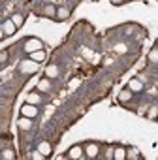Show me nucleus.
<instances>
[{"instance_id":"nucleus-1","label":"nucleus","mask_w":158,"mask_h":160,"mask_svg":"<svg viewBox=\"0 0 158 160\" xmlns=\"http://www.w3.org/2000/svg\"><path fill=\"white\" fill-rule=\"evenodd\" d=\"M19 70L21 72H25V73H32V72H36L38 70V62L36 60H23L21 62V66H19Z\"/></svg>"},{"instance_id":"nucleus-2","label":"nucleus","mask_w":158,"mask_h":160,"mask_svg":"<svg viewBox=\"0 0 158 160\" xmlns=\"http://www.w3.org/2000/svg\"><path fill=\"white\" fill-rule=\"evenodd\" d=\"M38 49H42V42H40V40H36V38L27 40V43H25V51H27V53H34V51H38Z\"/></svg>"},{"instance_id":"nucleus-3","label":"nucleus","mask_w":158,"mask_h":160,"mask_svg":"<svg viewBox=\"0 0 158 160\" xmlns=\"http://www.w3.org/2000/svg\"><path fill=\"white\" fill-rule=\"evenodd\" d=\"M15 28H17V25H15L12 19H8V21L2 23V32H4V36H12V34H15Z\"/></svg>"},{"instance_id":"nucleus-4","label":"nucleus","mask_w":158,"mask_h":160,"mask_svg":"<svg viewBox=\"0 0 158 160\" xmlns=\"http://www.w3.org/2000/svg\"><path fill=\"white\" fill-rule=\"evenodd\" d=\"M21 115L25 117H36L38 115V108H34V104H27L21 108Z\"/></svg>"},{"instance_id":"nucleus-5","label":"nucleus","mask_w":158,"mask_h":160,"mask_svg":"<svg viewBox=\"0 0 158 160\" xmlns=\"http://www.w3.org/2000/svg\"><path fill=\"white\" fill-rule=\"evenodd\" d=\"M85 152H87V156H89V158H96V156H98V152H100V147H98L96 143H89V145L85 147Z\"/></svg>"},{"instance_id":"nucleus-6","label":"nucleus","mask_w":158,"mask_h":160,"mask_svg":"<svg viewBox=\"0 0 158 160\" xmlns=\"http://www.w3.org/2000/svg\"><path fill=\"white\" fill-rule=\"evenodd\" d=\"M128 89H130L132 92H141V91H143V83L139 81V79H130Z\"/></svg>"},{"instance_id":"nucleus-7","label":"nucleus","mask_w":158,"mask_h":160,"mask_svg":"<svg viewBox=\"0 0 158 160\" xmlns=\"http://www.w3.org/2000/svg\"><path fill=\"white\" fill-rule=\"evenodd\" d=\"M68 156H70V158H81V156H83V147H81V145H73V147L70 149Z\"/></svg>"},{"instance_id":"nucleus-8","label":"nucleus","mask_w":158,"mask_h":160,"mask_svg":"<svg viewBox=\"0 0 158 160\" xmlns=\"http://www.w3.org/2000/svg\"><path fill=\"white\" fill-rule=\"evenodd\" d=\"M49 89H51V81H49V77L40 79V81H38V91H40V92H47Z\"/></svg>"},{"instance_id":"nucleus-9","label":"nucleus","mask_w":158,"mask_h":160,"mask_svg":"<svg viewBox=\"0 0 158 160\" xmlns=\"http://www.w3.org/2000/svg\"><path fill=\"white\" fill-rule=\"evenodd\" d=\"M30 58L36 60V62H43V60H45V51H43V49L34 51V53H30Z\"/></svg>"},{"instance_id":"nucleus-10","label":"nucleus","mask_w":158,"mask_h":160,"mask_svg":"<svg viewBox=\"0 0 158 160\" xmlns=\"http://www.w3.org/2000/svg\"><path fill=\"white\" fill-rule=\"evenodd\" d=\"M126 156H128V151L122 149V147H117L115 152H113V158H115V160H124Z\"/></svg>"},{"instance_id":"nucleus-11","label":"nucleus","mask_w":158,"mask_h":160,"mask_svg":"<svg viewBox=\"0 0 158 160\" xmlns=\"http://www.w3.org/2000/svg\"><path fill=\"white\" fill-rule=\"evenodd\" d=\"M30 126H32V122H30V117H21L19 119V128L21 130H30Z\"/></svg>"},{"instance_id":"nucleus-12","label":"nucleus","mask_w":158,"mask_h":160,"mask_svg":"<svg viewBox=\"0 0 158 160\" xmlns=\"http://www.w3.org/2000/svg\"><path fill=\"white\" fill-rule=\"evenodd\" d=\"M45 75H47V77H57V75H58V66H55V64L47 66V68H45Z\"/></svg>"},{"instance_id":"nucleus-13","label":"nucleus","mask_w":158,"mask_h":160,"mask_svg":"<svg viewBox=\"0 0 158 160\" xmlns=\"http://www.w3.org/2000/svg\"><path fill=\"white\" fill-rule=\"evenodd\" d=\"M0 158H2V160H8V158H10V160H13V158H15V152H13L12 149H4V151H2V154H0Z\"/></svg>"},{"instance_id":"nucleus-14","label":"nucleus","mask_w":158,"mask_h":160,"mask_svg":"<svg viewBox=\"0 0 158 160\" xmlns=\"http://www.w3.org/2000/svg\"><path fill=\"white\" fill-rule=\"evenodd\" d=\"M38 149H40V151H42V152H43V154H45V156H47V154H49V152H51V145H49V143H47V141H42V143H40V145H38Z\"/></svg>"},{"instance_id":"nucleus-15","label":"nucleus","mask_w":158,"mask_h":160,"mask_svg":"<svg viewBox=\"0 0 158 160\" xmlns=\"http://www.w3.org/2000/svg\"><path fill=\"white\" fill-rule=\"evenodd\" d=\"M12 21H13V23H15L17 27H21V25L25 23V17H23L21 13H15V15H12Z\"/></svg>"},{"instance_id":"nucleus-16","label":"nucleus","mask_w":158,"mask_h":160,"mask_svg":"<svg viewBox=\"0 0 158 160\" xmlns=\"http://www.w3.org/2000/svg\"><path fill=\"white\" fill-rule=\"evenodd\" d=\"M130 98H132V91H122V92L119 94V100H121V102H128Z\"/></svg>"},{"instance_id":"nucleus-17","label":"nucleus","mask_w":158,"mask_h":160,"mask_svg":"<svg viewBox=\"0 0 158 160\" xmlns=\"http://www.w3.org/2000/svg\"><path fill=\"white\" fill-rule=\"evenodd\" d=\"M68 15H70V12H68L66 8H60V10H58V19H60V21H64Z\"/></svg>"},{"instance_id":"nucleus-18","label":"nucleus","mask_w":158,"mask_h":160,"mask_svg":"<svg viewBox=\"0 0 158 160\" xmlns=\"http://www.w3.org/2000/svg\"><path fill=\"white\" fill-rule=\"evenodd\" d=\"M38 102H40V94L32 92V94L28 96V104H38Z\"/></svg>"},{"instance_id":"nucleus-19","label":"nucleus","mask_w":158,"mask_h":160,"mask_svg":"<svg viewBox=\"0 0 158 160\" xmlns=\"http://www.w3.org/2000/svg\"><path fill=\"white\" fill-rule=\"evenodd\" d=\"M32 158H34V160H43V158H45V154L38 149V151H34V152H32Z\"/></svg>"},{"instance_id":"nucleus-20","label":"nucleus","mask_w":158,"mask_h":160,"mask_svg":"<svg viewBox=\"0 0 158 160\" xmlns=\"http://www.w3.org/2000/svg\"><path fill=\"white\" fill-rule=\"evenodd\" d=\"M149 60H151V62H158V49H152V51H151Z\"/></svg>"},{"instance_id":"nucleus-21","label":"nucleus","mask_w":158,"mask_h":160,"mask_svg":"<svg viewBox=\"0 0 158 160\" xmlns=\"http://www.w3.org/2000/svg\"><path fill=\"white\" fill-rule=\"evenodd\" d=\"M149 117H151V119H154V117H158V106H152V108L149 109Z\"/></svg>"},{"instance_id":"nucleus-22","label":"nucleus","mask_w":158,"mask_h":160,"mask_svg":"<svg viewBox=\"0 0 158 160\" xmlns=\"http://www.w3.org/2000/svg\"><path fill=\"white\" fill-rule=\"evenodd\" d=\"M43 13H45V15H55V6H51V4H49V6H45Z\"/></svg>"},{"instance_id":"nucleus-23","label":"nucleus","mask_w":158,"mask_h":160,"mask_svg":"<svg viewBox=\"0 0 158 160\" xmlns=\"http://www.w3.org/2000/svg\"><path fill=\"white\" fill-rule=\"evenodd\" d=\"M126 158H139L137 149H128V156H126Z\"/></svg>"},{"instance_id":"nucleus-24","label":"nucleus","mask_w":158,"mask_h":160,"mask_svg":"<svg viewBox=\"0 0 158 160\" xmlns=\"http://www.w3.org/2000/svg\"><path fill=\"white\" fill-rule=\"evenodd\" d=\"M113 4H122V0H111Z\"/></svg>"}]
</instances>
